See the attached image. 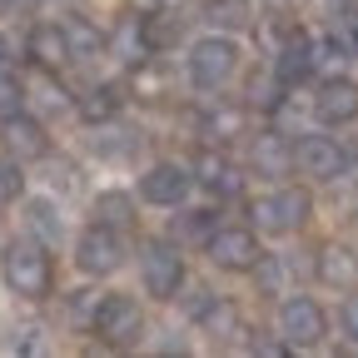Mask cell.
I'll return each mask as SVG.
<instances>
[{
    "label": "cell",
    "mask_w": 358,
    "mask_h": 358,
    "mask_svg": "<svg viewBox=\"0 0 358 358\" xmlns=\"http://www.w3.org/2000/svg\"><path fill=\"white\" fill-rule=\"evenodd\" d=\"M343 334H348V343H358V294L343 303Z\"/></svg>",
    "instance_id": "cell-28"
},
{
    "label": "cell",
    "mask_w": 358,
    "mask_h": 358,
    "mask_svg": "<svg viewBox=\"0 0 358 358\" xmlns=\"http://www.w3.org/2000/svg\"><path fill=\"white\" fill-rule=\"evenodd\" d=\"M20 100H25V90H20V80L0 70V120H10V115H20Z\"/></svg>",
    "instance_id": "cell-23"
},
{
    "label": "cell",
    "mask_w": 358,
    "mask_h": 358,
    "mask_svg": "<svg viewBox=\"0 0 358 358\" xmlns=\"http://www.w3.org/2000/svg\"><path fill=\"white\" fill-rule=\"evenodd\" d=\"M294 164L308 179H338L343 174V150L329 140V134H303V140L294 145Z\"/></svg>",
    "instance_id": "cell-8"
},
{
    "label": "cell",
    "mask_w": 358,
    "mask_h": 358,
    "mask_svg": "<svg viewBox=\"0 0 358 358\" xmlns=\"http://www.w3.org/2000/svg\"><path fill=\"white\" fill-rule=\"evenodd\" d=\"M189 169H179V164H155L145 179H140V194L150 199V204H185V194H189Z\"/></svg>",
    "instance_id": "cell-11"
},
{
    "label": "cell",
    "mask_w": 358,
    "mask_h": 358,
    "mask_svg": "<svg viewBox=\"0 0 358 358\" xmlns=\"http://www.w3.org/2000/svg\"><path fill=\"white\" fill-rule=\"evenodd\" d=\"M0 65H6V40H0Z\"/></svg>",
    "instance_id": "cell-29"
},
{
    "label": "cell",
    "mask_w": 358,
    "mask_h": 358,
    "mask_svg": "<svg viewBox=\"0 0 358 358\" xmlns=\"http://www.w3.org/2000/svg\"><path fill=\"white\" fill-rule=\"evenodd\" d=\"M6 145H10L15 159H40L45 155V129L35 120H25V115H10L6 120Z\"/></svg>",
    "instance_id": "cell-15"
},
{
    "label": "cell",
    "mask_w": 358,
    "mask_h": 358,
    "mask_svg": "<svg viewBox=\"0 0 358 358\" xmlns=\"http://www.w3.org/2000/svg\"><path fill=\"white\" fill-rule=\"evenodd\" d=\"M313 60H319V50H313L308 40H289L279 50V60H274V80L279 85H299V80H308Z\"/></svg>",
    "instance_id": "cell-13"
},
{
    "label": "cell",
    "mask_w": 358,
    "mask_h": 358,
    "mask_svg": "<svg viewBox=\"0 0 358 358\" xmlns=\"http://www.w3.org/2000/svg\"><path fill=\"white\" fill-rule=\"evenodd\" d=\"M185 308L194 313V319H209V308H214V294H209V289H189V299H185Z\"/></svg>",
    "instance_id": "cell-27"
},
{
    "label": "cell",
    "mask_w": 358,
    "mask_h": 358,
    "mask_svg": "<svg viewBox=\"0 0 358 358\" xmlns=\"http://www.w3.org/2000/svg\"><path fill=\"white\" fill-rule=\"evenodd\" d=\"M194 179L204 189H214V194H239V174H234V164L224 155H199L194 159Z\"/></svg>",
    "instance_id": "cell-16"
},
{
    "label": "cell",
    "mask_w": 358,
    "mask_h": 358,
    "mask_svg": "<svg viewBox=\"0 0 358 358\" xmlns=\"http://www.w3.org/2000/svg\"><path fill=\"white\" fill-rule=\"evenodd\" d=\"M30 224H35L45 239H55V234H60V219H55V209L45 204V199H30Z\"/></svg>",
    "instance_id": "cell-24"
},
{
    "label": "cell",
    "mask_w": 358,
    "mask_h": 358,
    "mask_svg": "<svg viewBox=\"0 0 358 358\" xmlns=\"http://www.w3.org/2000/svg\"><path fill=\"white\" fill-rule=\"evenodd\" d=\"M140 329H145V313H140V303L134 299H124V294H110L100 308H95V334L105 338V343H134L140 338Z\"/></svg>",
    "instance_id": "cell-5"
},
{
    "label": "cell",
    "mask_w": 358,
    "mask_h": 358,
    "mask_svg": "<svg viewBox=\"0 0 358 358\" xmlns=\"http://www.w3.org/2000/svg\"><path fill=\"white\" fill-rule=\"evenodd\" d=\"M174 234H179V239H204V234H209V214L194 209V214H185V219H174Z\"/></svg>",
    "instance_id": "cell-26"
},
{
    "label": "cell",
    "mask_w": 358,
    "mask_h": 358,
    "mask_svg": "<svg viewBox=\"0 0 358 358\" xmlns=\"http://www.w3.org/2000/svg\"><path fill=\"white\" fill-rule=\"evenodd\" d=\"M234 65H239V50H234L229 35H204V40L189 45V80L204 85V90H219L234 75Z\"/></svg>",
    "instance_id": "cell-2"
},
{
    "label": "cell",
    "mask_w": 358,
    "mask_h": 358,
    "mask_svg": "<svg viewBox=\"0 0 358 358\" xmlns=\"http://www.w3.org/2000/svg\"><path fill=\"white\" fill-rule=\"evenodd\" d=\"M249 164L259 174H289L294 169V150L284 145V134H259L254 150H249Z\"/></svg>",
    "instance_id": "cell-14"
},
{
    "label": "cell",
    "mask_w": 358,
    "mask_h": 358,
    "mask_svg": "<svg viewBox=\"0 0 358 358\" xmlns=\"http://www.w3.org/2000/svg\"><path fill=\"white\" fill-rule=\"evenodd\" d=\"M319 274H324L329 284H348V279H353V254H348V249H324V254H319Z\"/></svg>",
    "instance_id": "cell-18"
},
{
    "label": "cell",
    "mask_w": 358,
    "mask_h": 358,
    "mask_svg": "<svg viewBox=\"0 0 358 358\" xmlns=\"http://www.w3.org/2000/svg\"><path fill=\"white\" fill-rule=\"evenodd\" d=\"M353 45H358V40H353Z\"/></svg>",
    "instance_id": "cell-31"
},
{
    "label": "cell",
    "mask_w": 358,
    "mask_h": 358,
    "mask_svg": "<svg viewBox=\"0 0 358 358\" xmlns=\"http://www.w3.org/2000/svg\"><path fill=\"white\" fill-rule=\"evenodd\" d=\"M313 115L324 124H348L358 115V85L353 80H324L319 95H313Z\"/></svg>",
    "instance_id": "cell-10"
},
{
    "label": "cell",
    "mask_w": 358,
    "mask_h": 358,
    "mask_svg": "<svg viewBox=\"0 0 358 358\" xmlns=\"http://www.w3.org/2000/svg\"><path fill=\"white\" fill-rule=\"evenodd\" d=\"M95 224H115V229L129 224V199L124 194H100L95 199Z\"/></svg>",
    "instance_id": "cell-20"
},
{
    "label": "cell",
    "mask_w": 358,
    "mask_h": 358,
    "mask_svg": "<svg viewBox=\"0 0 358 358\" xmlns=\"http://www.w3.org/2000/svg\"><path fill=\"white\" fill-rule=\"evenodd\" d=\"M6 10H10V0H0V15H6Z\"/></svg>",
    "instance_id": "cell-30"
},
{
    "label": "cell",
    "mask_w": 358,
    "mask_h": 358,
    "mask_svg": "<svg viewBox=\"0 0 358 358\" xmlns=\"http://www.w3.org/2000/svg\"><path fill=\"white\" fill-rule=\"evenodd\" d=\"M20 189H25V174H20V164H15V159H0V209H6V204H15V199H20Z\"/></svg>",
    "instance_id": "cell-21"
},
{
    "label": "cell",
    "mask_w": 358,
    "mask_h": 358,
    "mask_svg": "<svg viewBox=\"0 0 358 358\" xmlns=\"http://www.w3.org/2000/svg\"><path fill=\"white\" fill-rule=\"evenodd\" d=\"M115 45L124 50V60H145V55H150V40L140 45V30H134V25H124V30L115 35Z\"/></svg>",
    "instance_id": "cell-25"
},
{
    "label": "cell",
    "mask_w": 358,
    "mask_h": 358,
    "mask_svg": "<svg viewBox=\"0 0 358 358\" xmlns=\"http://www.w3.org/2000/svg\"><path fill=\"white\" fill-rule=\"evenodd\" d=\"M0 268H6V284H10L15 294H25V299H45V294H50V254H45L35 239L6 244Z\"/></svg>",
    "instance_id": "cell-1"
},
{
    "label": "cell",
    "mask_w": 358,
    "mask_h": 358,
    "mask_svg": "<svg viewBox=\"0 0 358 358\" xmlns=\"http://www.w3.org/2000/svg\"><path fill=\"white\" fill-rule=\"evenodd\" d=\"M30 55H35V65H45V70L65 65V60H70L65 25H35V30H30Z\"/></svg>",
    "instance_id": "cell-12"
},
{
    "label": "cell",
    "mask_w": 358,
    "mask_h": 358,
    "mask_svg": "<svg viewBox=\"0 0 358 358\" xmlns=\"http://www.w3.org/2000/svg\"><path fill=\"white\" fill-rule=\"evenodd\" d=\"M115 110H120V85H95V90H85V100H80V115L90 124L115 120Z\"/></svg>",
    "instance_id": "cell-17"
},
{
    "label": "cell",
    "mask_w": 358,
    "mask_h": 358,
    "mask_svg": "<svg viewBox=\"0 0 358 358\" xmlns=\"http://www.w3.org/2000/svg\"><path fill=\"white\" fill-rule=\"evenodd\" d=\"M279 334L294 348H313V343L329 334V319H324V308L313 303V299H289L284 313H279Z\"/></svg>",
    "instance_id": "cell-6"
},
{
    "label": "cell",
    "mask_w": 358,
    "mask_h": 358,
    "mask_svg": "<svg viewBox=\"0 0 358 358\" xmlns=\"http://www.w3.org/2000/svg\"><path fill=\"white\" fill-rule=\"evenodd\" d=\"M209 259L219 268H254L259 264V239L249 229H239V224H229V229H214L209 234Z\"/></svg>",
    "instance_id": "cell-9"
},
{
    "label": "cell",
    "mask_w": 358,
    "mask_h": 358,
    "mask_svg": "<svg viewBox=\"0 0 358 358\" xmlns=\"http://www.w3.org/2000/svg\"><path fill=\"white\" fill-rule=\"evenodd\" d=\"M65 40H70V55H75V60H90V55L100 50V35L90 30L85 20H70V25H65Z\"/></svg>",
    "instance_id": "cell-19"
},
{
    "label": "cell",
    "mask_w": 358,
    "mask_h": 358,
    "mask_svg": "<svg viewBox=\"0 0 358 358\" xmlns=\"http://www.w3.org/2000/svg\"><path fill=\"white\" fill-rule=\"evenodd\" d=\"M303 219H308V194L303 189H279V194H264L254 204V224L264 234H294Z\"/></svg>",
    "instance_id": "cell-4"
},
{
    "label": "cell",
    "mask_w": 358,
    "mask_h": 358,
    "mask_svg": "<svg viewBox=\"0 0 358 358\" xmlns=\"http://www.w3.org/2000/svg\"><path fill=\"white\" fill-rule=\"evenodd\" d=\"M214 25H244L249 10H244V0H209V10H204Z\"/></svg>",
    "instance_id": "cell-22"
},
{
    "label": "cell",
    "mask_w": 358,
    "mask_h": 358,
    "mask_svg": "<svg viewBox=\"0 0 358 358\" xmlns=\"http://www.w3.org/2000/svg\"><path fill=\"white\" fill-rule=\"evenodd\" d=\"M140 274H145L150 299H174L179 284H185V259H179L169 244H150L145 259H140Z\"/></svg>",
    "instance_id": "cell-7"
},
{
    "label": "cell",
    "mask_w": 358,
    "mask_h": 358,
    "mask_svg": "<svg viewBox=\"0 0 358 358\" xmlns=\"http://www.w3.org/2000/svg\"><path fill=\"white\" fill-rule=\"evenodd\" d=\"M75 264L85 268V274H115V268L124 264V239L115 234V224H95V229H85L80 244H75Z\"/></svg>",
    "instance_id": "cell-3"
}]
</instances>
